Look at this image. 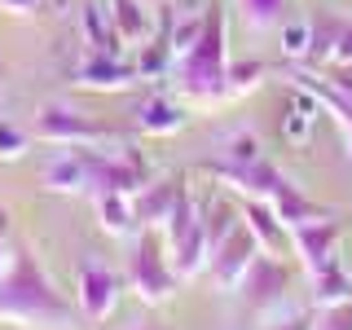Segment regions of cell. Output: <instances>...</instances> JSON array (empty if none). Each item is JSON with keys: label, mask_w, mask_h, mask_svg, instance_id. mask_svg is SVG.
I'll return each mask as SVG.
<instances>
[{"label": "cell", "mask_w": 352, "mask_h": 330, "mask_svg": "<svg viewBox=\"0 0 352 330\" xmlns=\"http://www.w3.org/2000/svg\"><path fill=\"white\" fill-rule=\"evenodd\" d=\"M295 256L308 273H322L326 264L339 260V216H326V220H304V225H291L286 229Z\"/></svg>", "instance_id": "9c48e42d"}, {"label": "cell", "mask_w": 352, "mask_h": 330, "mask_svg": "<svg viewBox=\"0 0 352 330\" xmlns=\"http://www.w3.org/2000/svg\"><path fill=\"white\" fill-rule=\"evenodd\" d=\"M238 225H242V220H238L234 207H229V198H220V194H216L212 203L203 207V229H207V242H212V251H216L229 234H234Z\"/></svg>", "instance_id": "44dd1931"}, {"label": "cell", "mask_w": 352, "mask_h": 330, "mask_svg": "<svg viewBox=\"0 0 352 330\" xmlns=\"http://www.w3.org/2000/svg\"><path fill=\"white\" fill-rule=\"evenodd\" d=\"M36 137L49 141V146H102V141H119V132L80 115V110H71V106H40Z\"/></svg>", "instance_id": "8992f818"}, {"label": "cell", "mask_w": 352, "mask_h": 330, "mask_svg": "<svg viewBox=\"0 0 352 330\" xmlns=\"http://www.w3.org/2000/svg\"><path fill=\"white\" fill-rule=\"evenodd\" d=\"M282 53L291 62H304L308 53H313V22H308V18L286 22V27H282Z\"/></svg>", "instance_id": "d4e9b609"}, {"label": "cell", "mask_w": 352, "mask_h": 330, "mask_svg": "<svg viewBox=\"0 0 352 330\" xmlns=\"http://www.w3.org/2000/svg\"><path fill=\"white\" fill-rule=\"evenodd\" d=\"M313 278V308H330V304H344L352 300V278L344 273V264H326L322 273H308Z\"/></svg>", "instance_id": "d6986e66"}, {"label": "cell", "mask_w": 352, "mask_h": 330, "mask_svg": "<svg viewBox=\"0 0 352 330\" xmlns=\"http://www.w3.org/2000/svg\"><path fill=\"white\" fill-rule=\"evenodd\" d=\"M22 154H27V132L14 128L9 119H0V159H5V163H18Z\"/></svg>", "instance_id": "83f0119b"}, {"label": "cell", "mask_w": 352, "mask_h": 330, "mask_svg": "<svg viewBox=\"0 0 352 330\" xmlns=\"http://www.w3.org/2000/svg\"><path fill=\"white\" fill-rule=\"evenodd\" d=\"M137 84H141L137 62H124L115 53H88L84 66L75 71V88H88V93H128Z\"/></svg>", "instance_id": "8fae6325"}, {"label": "cell", "mask_w": 352, "mask_h": 330, "mask_svg": "<svg viewBox=\"0 0 352 330\" xmlns=\"http://www.w3.org/2000/svg\"><path fill=\"white\" fill-rule=\"evenodd\" d=\"M242 225H247L251 234H256V242L264 251H273V256L291 242V238H286V225L278 220V212H273L264 198H242Z\"/></svg>", "instance_id": "9a60e30c"}, {"label": "cell", "mask_w": 352, "mask_h": 330, "mask_svg": "<svg viewBox=\"0 0 352 330\" xmlns=\"http://www.w3.org/2000/svg\"><path fill=\"white\" fill-rule=\"evenodd\" d=\"M203 31H207V14H194V18H176L172 22V31H168V49H172V58H181V53H190L198 40H203Z\"/></svg>", "instance_id": "cb8c5ba5"}, {"label": "cell", "mask_w": 352, "mask_h": 330, "mask_svg": "<svg viewBox=\"0 0 352 330\" xmlns=\"http://www.w3.org/2000/svg\"><path fill=\"white\" fill-rule=\"evenodd\" d=\"M93 203H97V225H102L106 234L124 238V234L137 229V212H132L128 194H93Z\"/></svg>", "instance_id": "e0dca14e"}, {"label": "cell", "mask_w": 352, "mask_h": 330, "mask_svg": "<svg viewBox=\"0 0 352 330\" xmlns=\"http://www.w3.org/2000/svg\"><path fill=\"white\" fill-rule=\"evenodd\" d=\"M260 251L264 247L256 242V234H251L247 225H238L234 234L220 242V247L212 251V278H216L220 291H238L242 278H247V269H251V260H256Z\"/></svg>", "instance_id": "30bf717a"}, {"label": "cell", "mask_w": 352, "mask_h": 330, "mask_svg": "<svg viewBox=\"0 0 352 330\" xmlns=\"http://www.w3.org/2000/svg\"><path fill=\"white\" fill-rule=\"evenodd\" d=\"M264 75H269L264 62H234L229 66V97H247L251 88H260Z\"/></svg>", "instance_id": "4316f807"}, {"label": "cell", "mask_w": 352, "mask_h": 330, "mask_svg": "<svg viewBox=\"0 0 352 330\" xmlns=\"http://www.w3.org/2000/svg\"><path fill=\"white\" fill-rule=\"evenodd\" d=\"M185 119H190L185 115V102L181 97H168V93H154L137 106V128L146 137H176L185 128Z\"/></svg>", "instance_id": "4fadbf2b"}, {"label": "cell", "mask_w": 352, "mask_h": 330, "mask_svg": "<svg viewBox=\"0 0 352 330\" xmlns=\"http://www.w3.org/2000/svg\"><path fill=\"white\" fill-rule=\"evenodd\" d=\"M229 31H225V14L207 9V31L190 53L172 62L176 75V93L185 106H216L229 102Z\"/></svg>", "instance_id": "7a4b0ae2"}, {"label": "cell", "mask_w": 352, "mask_h": 330, "mask_svg": "<svg viewBox=\"0 0 352 330\" xmlns=\"http://www.w3.org/2000/svg\"><path fill=\"white\" fill-rule=\"evenodd\" d=\"M203 172L212 176V181H220L225 190H238L242 198H264V203H273L286 185V176L273 168L269 159H251V163H229V159H212V163H203Z\"/></svg>", "instance_id": "52a82bcc"}, {"label": "cell", "mask_w": 352, "mask_h": 330, "mask_svg": "<svg viewBox=\"0 0 352 330\" xmlns=\"http://www.w3.org/2000/svg\"><path fill=\"white\" fill-rule=\"evenodd\" d=\"M181 185L176 181H146L137 194H132V212H137V225L146 229H163V220L172 216V207L181 203Z\"/></svg>", "instance_id": "5bb4252c"}, {"label": "cell", "mask_w": 352, "mask_h": 330, "mask_svg": "<svg viewBox=\"0 0 352 330\" xmlns=\"http://www.w3.org/2000/svg\"><path fill=\"white\" fill-rule=\"evenodd\" d=\"M80 22H84V40L93 44V53H115L119 44V31H115V18H110V9L102 5H84L80 9Z\"/></svg>", "instance_id": "ffe728a7"}, {"label": "cell", "mask_w": 352, "mask_h": 330, "mask_svg": "<svg viewBox=\"0 0 352 330\" xmlns=\"http://www.w3.org/2000/svg\"><path fill=\"white\" fill-rule=\"evenodd\" d=\"M269 207L278 212V220H282L286 229H291V225H304V220H326V216H335L330 207L313 203V198H304L300 190H295V185H286V190H282L278 198H273Z\"/></svg>", "instance_id": "ac0fdd59"}, {"label": "cell", "mask_w": 352, "mask_h": 330, "mask_svg": "<svg viewBox=\"0 0 352 330\" xmlns=\"http://www.w3.org/2000/svg\"><path fill=\"white\" fill-rule=\"evenodd\" d=\"M330 62H352V27L344 22V31L335 36V44H330V53H326Z\"/></svg>", "instance_id": "1f68e13d"}, {"label": "cell", "mask_w": 352, "mask_h": 330, "mask_svg": "<svg viewBox=\"0 0 352 330\" xmlns=\"http://www.w3.org/2000/svg\"><path fill=\"white\" fill-rule=\"evenodd\" d=\"M348 159H352V128H348Z\"/></svg>", "instance_id": "8d00e7d4"}, {"label": "cell", "mask_w": 352, "mask_h": 330, "mask_svg": "<svg viewBox=\"0 0 352 330\" xmlns=\"http://www.w3.org/2000/svg\"><path fill=\"white\" fill-rule=\"evenodd\" d=\"M330 88H339V93L352 102V62H330V75H326Z\"/></svg>", "instance_id": "4dcf8cb0"}, {"label": "cell", "mask_w": 352, "mask_h": 330, "mask_svg": "<svg viewBox=\"0 0 352 330\" xmlns=\"http://www.w3.org/2000/svg\"><path fill=\"white\" fill-rule=\"evenodd\" d=\"M313 97H295L291 106H286V119H282V137H291V141H308V128H313Z\"/></svg>", "instance_id": "484cf974"}, {"label": "cell", "mask_w": 352, "mask_h": 330, "mask_svg": "<svg viewBox=\"0 0 352 330\" xmlns=\"http://www.w3.org/2000/svg\"><path fill=\"white\" fill-rule=\"evenodd\" d=\"M225 159H229V163H251V159H260V141L251 137V132H234V137L225 141Z\"/></svg>", "instance_id": "f1b7e54d"}, {"label": "cell", "mask_w": 352, "mask_h": 330, "mask_svg": "<svg viewBox=\"0 0 352 330\" xmlns=\"http://www.w3.org/2000/svg\"><path fill=\"white\" fill-rule=\"evenodd\" d=\"M36 5H40V0H0V9L14 14V18H31V14H36Z\"/></svg>", "instance_id": "d6a6232c"}, {"label": "cell", "mask_w": 352, "mask_h": 330, "mask_svg": "<svg viewBox=\"0 0 352 330\" xmlns=\"http://www.w3.org/2000/svg\"><path fill=\"white\" fill-rule=\"evenodd\" d=\"M80 317V304H71L53 286V278L36 264V256L14 251V264L0 278V322L27 330H71Z\"/></svg>", "instance_id": "6da1fadb"}, {"label": "cell", "mask_w": 352, "mask_h": 330, "mask_svg": "<svg viewBox=\"0 0 352 330\" xmlns=\"http://www.w3.org/2000/svg\"><path fill=\"white\" fill-rule=\"evenodd\" d=\"M75 291H80V313L88 322H110L119 308V295H124V282H119V273H110L106 264L97 260H84L80 269H75Z\"/></svg>", "instance_id": "ba28073f"}, {"label": "cell", "mask_w": 352, "mask_h": 330, "mask_svg": "<svg viewBox=\"0 0 352 330\" xmlns=\"http://www.w3.org/2000/svg\"><path fill=\"white\" fill-rule=\"evenodd\" d=\"M163 247L172 256V269L181 278H198L212 264V242L203 229V207L190 194H181V203L172 207V216L163 220Z\"/></svg>", "instance_id": "3957f363"}, {"label": "cell", "mask_w": 352, "mask_h": 330, "mask_svg": "<svg viewBox=\"0 0 352 330\" xmlns=\"http://www.w3.org/2000/svg\"><path fill=\"white\" fill-rule=\"evenodd\" d=\"M9 264H14V247H9V234H0V278L9 273Z\"/></svg>", "instance_id": "836d02e7"}, {"label": "cell", "mask_w": 352, "mask_h": 330, "mask_svg": "<svg viewBox=\"0 0 352 330\" xmlns=\"http://www.w3.org/2000/svg\"><path fill=\"white\" fill-rule=\"evenodd\" d=\"M286 286H291V273H286V264L273 256V251H260V256L251 260V269H247V278H242L238 291L247 295V304H256L260 313H264V308L282 304Z\"/></svg>", "instance_id": "7c38bea8"}, {"label": "cell", "mask_w": 352, "mask_h": 330, "mask_svg": "<svg viewBox=\"0 0 352 330\" xmlns=\"http://www.w3.org/2000/svg\"><path fill=\"white\" fill-rule=\"evenodd\" d=\"M317 322H313V330H352V300H344V304H330V308H317Z\"/></svg>", "instance_id": "f546056e"}, {"label": "cell", "mask_w": 352, "mask_h": 330, "mask_svg": "<svg viewBox=\"0 0 352 330\" xmlns=\"http://www.w3.org/2000/svg\"><path fill=\"white\" fill-rule=\"evenodd\" d=\"M110 18L124 44H146L150 40V5L146 0H110Z\"/></svg>", "instance_id": "2e32d148"}, {"label": "cell", "mask_w": 352, "mask_h": 330, "mask_svg": "<svg viewBox=\"0 0 352 330\" xmlns=\"http://www.w3.org/2000/svg\"><path fill=\"white\" fill-rule=\"evenodd\" d=\"M146 5H159V0H146Z\"/></svg>", "instance_id": "74e56055"}, {"label": "cell", "mask_w": 352, "mask_h": 330, "mask_svg": "<svg viewBox=\"0 0 352 330\" xmlns=\"http://www.w3.org/2000/svg\"><path fill=\"white\" fill-rule=\"evenodd\" d=\"M278 330H313V317H295V322H282Z\"/></svg>", "instance_id": "e575fe53"}, {"label": "cell", "mask_w": 352, "mask_h": 330, "mask_svg": "<svg viewBox=\"0 0 352 330\" xmlns=\"http://www.w3.org/2000/svg\"><path fill=\"white\" fill-rule=\"evenodd\" d=\"M0 234H9V212L0 207Z\"/></svg>", "instance_id": "d590c367"}, {"label": "cell", "mask_w": 352, "mask_h": 330, "mask_svg": "<svg viewBox=\"0 0 352 330\" xmlns=\"http://www.w3.org/2000/svg\"><path fill=\"white\" fill-rule=\"evenodd\" d=\"M128 282H132V291H137L141 304H168L176 282H181V273L172 269L168 247H163V238L154 234V229H146V234L137 238V247H132Z\"/></svg>", "instance_id": "277c9868"}, {"label": "cell", "mask_w": 352, "mask_h": 330, "mask_svg": "<svg viewBox=\"0 0 352 330\" xmlns=\"http://www.w3.org/2000/svg\"><path fill=\"white\" fill-rule=\"evenodd\" d=\"M137 71H141V80H163V75H172V49H168V40H150V44H137Z\"/></svg>", "instance_id": "603a6c76"}, {"label": "cell", "mask_w": 352, "mask_h": 330, "mask_svg": "<svg viewBox=\"0 0 352 330\" xmlns=\"http://www.w3.org/2000/svg\"><path fill=\"white\" fill-rule=\"evenodd\" d=\"M234 5L251 31H273L286 14V0H234Z\"/></svg>", "instance_id": "7402d4cb"}, {"label": "cell", "mask_w": 352, "mask_h": 330, "mask_svg": "<svg viewBox=\"0 0 352 330\" xmlns=\"http://www.w3.org/2000/svg\"><path fill=\"white\" fill-rule=\"evenodd\" d=\"M102 168L106 154H97L93 146H62L49 159V168L40 172V181L53 194H97L102 190Z\"/></svg>", "instance_id": "5b68a950"}]
</instances>
